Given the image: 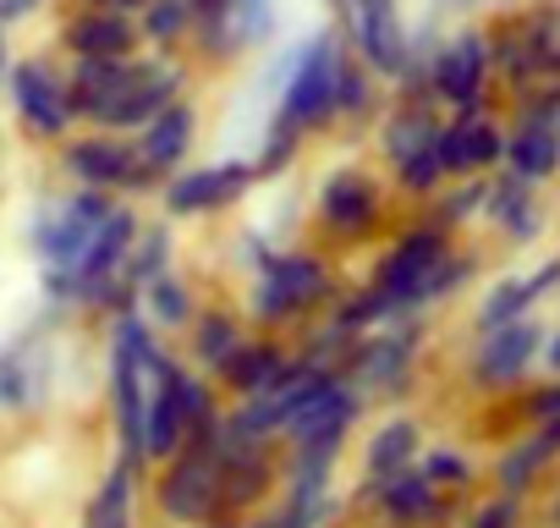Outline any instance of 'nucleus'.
<instances>
[{
  "label": "nucleus",
  "instance_id": "nucleus-1",
  "mask_svg": "<svg viewBox=\"0 0 560 528\" xmlns=\"http://www.w3.org/2000/svg\"><path fill=\"white\" fill-rule=\"evenodd\" d=\"M336 292H341V282H336L325 253L287 248V253H264V264L253 271L242 314H247V325H258L269 336H292L314 314H325L336 303Z\"/></svg>",
  "mask_w": 560,
  "mask_h": 528
},
{
  "label": "nucleus",
  "instance_id": "nucleus-2",
  "mask_svg": "<svg viewBox=\"0 0 560 528\" xmlns=\"http://www.w3.org/2000/svg\"><path fill=\"white\" fill-rule=\"evenodd\" d=\"M467 264L462 253H451V231L423 220V226H407L385 253H380V271H374V287L396 298L401 314H418L429 303H440L445 292H456L467 282Z\"/></svg>",
  "mask_w": 560,
  "mask_h": 528
},
{
  "label": "nucleus",
  "instance_id": "nucleus-3",
  "mask_svg": "<svg viewBox=\"0 0 560 528\" xmlns=\"http://www.w3.org/2000/svg\"><path fill=\"white\" fill-rule=\"evenodd\" d=\"M341 34L314 28L303 45H292L287 67H280V94H275V127L298 138H314L336 122V72H341Z\"/></svg>",
  "mask_w": 560,
  "mask_h": 528
},
{
  "label": "nucleus",
  "instance_id": "nucleus-4",
  "mask_svg": "<svg viewBox=\"0 0 560 528\" xmlns=\"http://www.w3.org/2000/svg\"><path fill=\"white\" fill-rule=\"evenodd\" d=\"M110 209H116V193H100V187H78V182H72L56 204H45V209L34 215V231H28V237H34L39 276H45V282H56V276L72 271Z\"/></svg>",
  "mask_w": 560,
  "mask_h": 528
},
{
  "label": "nucleus",
  "instance_id": "nucleus-5",
  "mask_svg": "<svg viewBox=\"0 0 560 528\" xmlns=\"http://www.w3.org/2000/svg\"><path fill=\"white\" fill-rule=\"evenodd\" d=\"M56 165H61L67 182H78V187H100V193H116V198H121V193H154V187H160V182L143 171L132 138H121V133H100V127L67 133V138L56 144Z\"/></svg>",
  "mask_w": 560,
  "mask_h": 528
},
{
  "label": "nucleus",
  "instance_id": "nucleus-6",
  "mask_svg": "<svg viewBox=\"0 0 560 528\" xmlns=\"http://www.w3.org/2000/svg\"><path fill=\"white\" fill-rule=\"evenodd\" d=\"M154 495V512L176 528H203L220 506V457L214 446H198V440H182V451H171L149 484Z\"/></svg>",
  "mask_w": 560,
  "mask_h": 528
},
{
  "label": "nucleus",
  "instance_id": "nucleus-7",
  "mask_svg": "<svg viewBox=\"0 0 560 528\" xmlns=\"http://www.w3.org/2000/svg\"><path fill=\"white\" fill-rule=\"evenodd\" d=\"M336 7V34L341 45L380 78L390 83L401 67H407V50H412V34L401 23V0H330Z\"/></svg>",
  "mask_w": 560,
  "mask_h": 528
},
{
  "label": "nucleus",
  "instance_id": "nucleus-8",
  "mask_svg": "<svg viewBox=\"0 0 560 528\" xmlns=\"http://www.w3.org/2000/svg\"><path fill=\"white\" fill-rule=\"evenodd\" d=\"M7 105L18 116V127L34 138V144H61L78 122H72V105H67V72L50 61V56H23L7 67Z\"/></svg>",
  "mask_w": 560,
  "mask_h": 528
},
{
  "label": "nucleus",
  "instance_id": "nucleus-9",
  "mask_svg": "<svg viewBox=\"0 0 560 528\" xmlns=\"http://www.w3.org/2000/svg\"><path fill=\"white\" fill-rule=\"evenodd\" d=\"M363 391L347 380V375H336L308 408H298L292 418H287V429H280V451H314V457H341V446H347V435L358 429V418H363Z\"/></svg>",
  "mask_w": 560,
  "mask_h": 528
},
{
  "label": "nucleus",
  "instance_id": "nucleus-10",
  "mask_svg": "<svg viewBox=\"0 0 560 528\" xmlns=\"http://www.w3.org/2000/svg\"><path fill=\"white\" fill-rule=\"evenodd\" d=\"M253 182H258L253 160H214V165H182V171H171L154 193H160L165 220H198V215L231 209Z\"/></svg>",
  "mask_w": 560,
  "mask_h": 528
},
{
  "label": "nucleus",
  "instance_id": "nucleus-11",
  "mask_svg": "<svg viewBox=\"0 0 560 528\" xmlns=\"http://www.w3.org/2000/svg\"><path fill=\"white\" fill-rule=\"evenodd\" d=\"M380 220H385V187L374 171L341 165L325 176V187H319V231L325 237L358 242V237H374Z\"/></svg>",
  "mask_w": 560,
  "mask_h": 528
},
{
  "label": "nucleus",
  "instance_id": "nucleus-12",
  "mask_svg": "<svg viewBox=\"0 0 560 528\" xmlns=\"http://www.w3.org/2000/svg\"><path fill=\"white\" fill-rule=\"evenodd\" d=\"M489 39L483 34H456L429 56V100L451 105L456 116L483 111V83H489Z\"/></svg>",
  "mask_w": 560,
  "mask_h": 528
},
{
  "label": "nucleus",
  "instance_id": "nucleus-13",
  "mask_svg": "<svg viewBox=\"0 0 560 528\" xmlns=\"http://www.w3.org/2000/svg\"><path fill=\"white\" fill-rule=\"evenodd\" d=\"M358 501L390 523V528H429L445 517V501H440V484L423 473V468H396V473H380V479H363L358 484Z\"/></svg>",
  "mask_w": 560,
  "mask_h": 528
},
{
  "label": "nucleus",
  "instance_id": "nucleus-14",
  "mask_svg": "<svg viewBox=\"0 0 560 528\" xmlns=\"http://www.w3.org/2000/svg\"><path fill=\"white\" fill-rule=\"evenodd\" d=\"M61 56H138V18L132 12H110V7H72L56 28Z\"/></svg>",
  "mask_w": 560,
  "mask_h": 528
},
{
  "label": "nucleus",
  "instance_id": "nucleus-15",
  "mask_svg": "<svg viewBox=\"0 0 560 528\" xmlns=\"http://www.w3.org/2000/svg\"><path fill=\"white\" fill-rule=\"evenodd\" d=\"M192 144H198V111H192L187 100L160 105V111L132 133V149H138V160H143V171H149L154 182H165L171 171H182L187 154H192Z\"/></svg>",
  "mask_w": 560,
  "mask_h": 528
},
{
  "label": "nucleus",
  "instance_id": "nucleus-16",
  "mask_svg": "<svg viewBox=\"0 0 560 528\" xmlns=\"http://www.w3.org/2000/svg\"><path fill=\"white\" fill-rule=\"evenodd\" d=\"M287 364H292L287 336L258 331V336H247V342L220 364L214 386H220L231 402H242V397H264V391H275V380H280V375H287Z\"/></svg>",
  "mask_w": 560,
  "mask_h": 528
},
{
  "label": "nucleus",
  "instance_id": "nucleus-17",
  "mask_svg": "<svg viewBox=\"0 0 560 528\" xmlns=\"http://www.w3.org/2000/svg\"><path fill=\"white\" fill-rule=\"evenodd\" d=\"M533 358H538V325L511 320L500 331H483V342L472 353V380L483 391H505V386H516L533 369Z\"/></svg>",
  "mask_w": 560,
  "mask_h": 528
},
{
  "label": "nucleus",
  "instance_id": "nucleus-18",
  "mask_svg": "<svg viewBox=\"0 0 560 528\" xmlns=\"http://www.w3.org/2000/svg\"><path fill=\"white\" fill-rule=\"evenodd\" d=\"M434 154H440L445 176H472V171H489V165H500V160H505V133L472 111V116L440 122Z\"/></svg>",
  "mask_w": 560,
  "mask_h": 528
},
{
  "label": "nucleus",
  "instance_id": "nucleus-19",
  "mask_svg": "<svg viewBox=\"0 0 560 528\" xmlns=\"http://www.w3.org/2000/svg\"><path fill=\"white\" fill-rule=\"evenodd\" d=\"M182 336H187V358H192V369L220 375V364L247 342V314H236V309H225V303H214V309L198 303V314L187 320Z\"/></svg>",
  "mask_w": 560,
  "mask_h": 528
},
{
  "label": "nucleus",
  "instance_id": "nucleus-20",
  "mask_svg": "<svg viewBox=\"0 0 560 528\" xmlns=\"http://www.w3.org/2000/svg\"><path fill=\"white\" fill-rule=\"evenodd\" d=\"M138 490H143V462L121 457L105 468L100 490L83 506V528H138Z\"/></svg>",
  "mask_w": 560,
  "mask_h": 528
},
{
  "label": "nucleus",
  "instance_id": "nucleus-21",
  "mask_svg": "<svg viewBox=\"0 0 560 528\" xmlns=\"http://www.w3.org/2000/svg\"><path fill=\"white\" fill-rule=\"evenodd\" d=\"M434 138H440V116L429 100H396V111L380 122V154L390 165H401L418 149H434Z\"/></svg>",
  "mask_w": 560,
  "mask_h": 528
},
{
  "label": "nucleus",
  "instance_id": "nucleus-22",
  "mask_svg": "<svg viewBox=\"0 0 560 528\" xmlns=\"http://www.w3.org/2000/svg\"><path fill=\"white\" fill-rule=\"evenodd\" d=\"M505 165L522 182H544L560 165V127L549 122H516V133H505Z\"/></svg>",
  "mask_w": 560,
  "mask_h": 528
},
{
  "label": "nucleus",
  "instance_id": "nucleus-23",
  "mask_svg": "<svg viewBox=\"0 0 560 528\" xmlns=\"http://www.w3.org/2000/svg\"><path fill=\"white\" fill-rule=\"evenodd\" d=\"M138 314H143L154 331L182 336V331H187V320L198 314V298H192V287H187L176 271H165V276H154V282H143V287H138Z\"/></svg>",
  "mask_w": 560,
  "mask_h": 528
},
{
  "label": "nucleus",
  "instance_id": "nucleus-24",
  "mask_svg": "<svg viewBox=\"0 0 560 528\" xmlns=\"http://www.w3.org/2000/svg\"><path fill=\"white\" fill-rule=\"evenodd\" d=\"M192 0H143L138 7V39L143 50H160V56H182L187 50V34H192Z\"/></svg>",
  "mask_w": 560,
  "mask_h": 528
},
{
  "label": "nucleus",
  "instance_id": "nucleus-25",
  "mask_svg": "<svg viewBox=\"0 0 560 528\" xmlns=\"http://www.w3.org/2000/svg\"><path fill=\"white\" fill-rule=\"evenodd\" d=\"M560 282V264H549V271H538V276H516V282H500L483 303H478V314H472V325H478V336L483 331H500V325H511V320H522L527 309H533V298L544 292V287H555Z\"/></svg>",
  "mask_w": 560,
  "mask_h": 528
},
{
  "label": "nucleus",
  "instance_id": "nucleus-26",
  "mask_svg": "<svg viewBox=\"0 0 560 528\" xmlns=\"http://www.w3.org/2000/svg\"><path fill=\"white\" fill-rule=\"evenodd\" d=\"M220 23L231 34V50L236 61L264 50L275 39V23H280V0H220Z\"/></svg>",
  "mask_w": 560,
  "mask_h": 528
},
{
  "label": "nucleus",
  "instance_id": "nucleus-27",
  "mask_svg": "<svg viewBox=\"0 0 560 528\" xmlns=\"http://www.w3.org/2000/svg\"><path fill=\"white\" fill-rule=\"evenodd\" d=\"M418 457V424L412 418H385L374 424V435L363 440V479H380V473H396Z\"/></svg>",
  "mask_w": 560,
  "mask_h": 528
},
{
  "label": "nucleus",
  "instance_id": "nucleus-28",
  "mask_svg": "<svg viewBox=\"0 0 560 528\" xmlns=\"http://www.w3.org/2000/svg\"><path fill=\"white\" fill-rule=\"evenodd\" d=\"M560 457V440L555 435H527V440H516L500 462H494V484H500V495H527L533 490V479L544 473V462H555Z\"/></svg>",
  "mask_w": 560,
  "mask_h": 528
},
{
  "label": "nucleus",
  "instance_id": "nucleus-29",
  "mask_svg": "<svg viewBox=\"0 0 560 528\" xmlns=\"http://www.w3.org/2000/svg\"><path fill=\"white\" fill-rule=\"evenodd\" d=\"M352 347H358V331H347V325L325 309V314H314V320L303 325V347H298V358L325 364V369H347Z\"/></svg>",
  "mask_w": 560,
  "mask_h": 528
},
{
  "label": "nucleus",
  "instance_id": "nucleus-30",
  "mask_svg": "<svg viewBox=\"0 0 560 528\" xmlns=\"http://www.w3.org/2000/svg\"><path fill=\"white\" fill-rule=\"evenodd\" d=\"M171 253H176L171 220H165V226H138V237H132V248H127V264H121V276H127L132 287H143V282H154V276L171 271Z\"/></svg>",
  "mask_w": 560,
  "mask_h": 528
},
{
  "label": "nucleus",
  "instance_id": "nucleus-31",
  "mask_svg": "<svg viewBox=\"0 0 560 528\" xmlns=\"http://www.w3.org/2000/svg\"><path fill=\"white\" fill-rule=\"evenodd\" d=\"M380 78L347 50L341 56V72H336V122L347 116V122H369L374 116V105H380V89H374Z\"/></svg>",
  "mask_w": 560,
  "mask_h": 528
},
{
  "label": "nucleus",
  "instance_id": "nucleus-32",
  "mask_svg": "<svg viewBox=\"0 0 560 528\" xmlns=\"http://www.w3.org/2000/svg\"><path fill=\"white\" fill-rule=\"evenodd\" d=\"M483 209H489V220H500L511 237H533V231H538V215H533V182H522V176H505L500 187H489Z\"/></svg>",
  "mask_w": 560,
  "mask_h": 528
},
{
  "label": "nucleus",
  "instance_id": "nucleus-33",
  "mask_svg": "<svg viewBox=\"0 0 560 528\" xmlns=\"http://www.w3.org/2000/svg\"><path fill=\"white\" fill-rule=\"evenodd\" d=\"M28 408H39L34 358L18 347H0V413H28Z\"/></svg>",
  "mask_w": 560,
  "mask_h": 528
},
{
  "label": "nucleus",
  "instance_id": "nucleus-34",
  "mask_svg": "<svg viewBox=\"0 0 560 528\" xmlns=\"http://www.w3.org/2000/svg\"><path fill=\"white\" fill-rule=\"evenodd\" d=\"M390 171H396V187H401L407 198H434V193L445 187V165H440L434 149H418V154H407V160L390 165Z\"/></svg>",
  "mask_w": 560,
  "mask_h": 528
},
{
  "label": "nucleus",
  "instance_id": "nucleus-35",
  "mask_svg": "<svg viewBox=\"0 0 560 528\" xmlns=\"http://www.w3.org/2000/svg\"><path fill=\"white\" fill-rule=\"evenodd\" d=\"M483 198H489V182H483V176H462V187H456V193H445V187H440V193H434V226H445V231H451V226H462L467 215H478V209H483Z\"/></svg>",
  "mask_w": 560,
  "mask_h": 528
},
{
  "label": "nucleus",
  "instance_id": "nucleus-36",
  "mask_svg": "<svg viewBox=\"0 0 560 528\" xmlns=\"http://www.w3.org/2000/svg\"><path fill=\"white\" fill-rule=\"evenodd\" d=\"M298 154H303V138L269 122V133H264V144H258V160H253L258 182H264V176H280V171H292V160H298Z\"/></svg>",
  "mask_w": 560,
  "mask_h": 528
},
{
  "label": "nucleus",
  "instance_id": "nucleus-37",
  "mask_svg": "<svg viewBox=\"0 0 560 528\" xmlns=\"http://www.w3.org/2000/svg\"><path fill=\"white\" fill-rule=\"evenodd\" d=\"M423 473H429L440 490H451V484H467V479H472V462L456 457V451H445V446H434V451L423 457Z\"/></svg>",
  "mask_w": 560,
  "mask_h": 528
},
{
  "label": "nucleus",
  "instance_id": "nucleus-38",
  "mask_svg": "<svg viewBox=\"0 0 560 528\" xmlns=\"http://www.w3.org/2000/svg\"><path fill=\"white\" fill-rule=\"evenodd\" d=\"M527 418H533L544 435H555V440H560V386L533 391V397H527Z\"/></svg>",
  "mask_w": 560,
  "mask_h": 528
},
{
  "label": "nucleus",
  "instance_id": "nucleus-39",
  "mask_svg": "<svg viewBox=\"0 0 560 528\" xmlns=\"http://www.w3.org/2000/svg\"><path fill=\"white\" fill-rule=\"evenodd\" d=\"M467 528H516V495H494V501H483V506L472 512Z\"/></svg>",
  "mask_w": 560,
  "mask_h": 528
},
{
  "label": "nucleus",
  "instance_id": "nucleus-40",
  "mask_svg": "<svg viewBox=\"0 0 560 528\" xmlns=\"http://www.w3.org/2000/svg\"><path fill=\"white\" fill-rule=\"evenodd\" d=\"M45 7H50V0H0V23H7V28H18V23L39 18Z\"/></svg>",
  "mask_w": 560,
  "mask_h": 528
},
{
  "label": "nucleus",
  "instance_id": "nucleus-41",
  "mask_svg": "<svg viewBox=\"0 0 560 528\" xmlns=\"http://www.w3.org/2000/svg\"><path fill=\"white\" fill-rule=\"evenodd\" d=\"M203 528H269V517H253V512L247 517H209Z\"/></svg>",
  "mask_w": 560,
  "mask_h": 528
},
{
  "label": "nucleus",
  "instance_id": "nucleus-42",
  "mask_svg": "<svg viewBox=\"0 0 560 528\" xmlns=\"http://www.w3.org/2000/svg\"><path fill=\"white\" fill-rule=\"evenodd\" d=\"M72 7H110V12H132V18H138L143 0H72Z\"/></svg>",
  "mask_w": 560,
  "mask_h": 528
},
{
  "label": "nucleus",
  "instance_id": "nucleus-43",
  "mask_svg": "<svg viewBox=\"0 0 560 528\" xmlns=\"http://www.w3.org/2000/svg\"><path fill=\"white\" fill-rule=\"evenodd\" d=\"M7 67H12V28L0 23V78H7Z\"/></svg>",
  "mask_w": 560,
  "mask_h": 528
},
{
  "label": "nucleus",
  "instance_id": "nucleus-44",
  "mask_svg": "<svg viewBox=\"0 0 560 528\" xmlns=\"http://www.w3.org/2000/svg\"><path fill=\"white\" fill-rule=\"evenodd\" d=\"M544 364H549V369H555V375H560V331H555V336H549V347H544Z\"/></svg>",
  "mask_w": 560,
  "mask_h": 528
},
{
  "label": "nucleus",
  "instance_id": "nucleus-45",
  "mask_svg": "<svg viewBox=\"0 0 560 528\" xmlns=\"http://www.w3.org/2000/svg\"><path fill=\"white\" fill-rule=\"evenodd\" d=\"M209 7H220V0H192V12H209Z\"/></svg>",
  "mask_w": 560,
  "mask_h": 528
},
{
  "label": "nucleus",
  "instance_id": "nucleus-46",
  "mask_svg": "<svg viewBox=\"0 0 560 528\" xmlns=\"http://www.w3.org/2000/svg\"><path fill=\"white\" fill-rule=\"evenodd\" d=\"M440 7H478V0H440Z\"/></svg>",
  "mask_w": 560,
  "mask_h": 528
},
{
  "label": "nucleus",
  "instance_id": "nucleus-47",
  "mask_svg": "<svg viewBox=\"0 0 560 528\" xmlns=\"http://www.w3.org/2000/svg\"><path fill=\"white\" fill-rule=\"evenodd\" d=\"M555 517H560V506H555Z\"/></svg>",
  "mask_w": 560,
  "mask_h": 528
}]
</instances>
